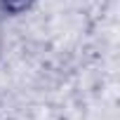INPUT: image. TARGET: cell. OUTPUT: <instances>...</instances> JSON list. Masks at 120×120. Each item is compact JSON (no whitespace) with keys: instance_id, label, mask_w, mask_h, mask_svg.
<instances>
[{"instance_id":"obj_2","label":"cell","mask_w":120,"mask_h":120,"mask_svg":"<svg viewBox=\"0 0 120 120\" xmlns=\"http://www.w3.org/2000/svg\"><path fill=\"white\" fill-rule=\"evenodd\" d=\"M5 52V26H3V17H0V56Z\"/></svg>"},{"instance_id":"obj_1","label":"cell","mask_w":120,"mask_h":120,"mask_svg":"<svg viewBox=\"0 0 120 120\" xmlns=\"http://www.w3.org/2000/svg\"><path fill=\"white\" fill-rule=\"evenodd\" d=\"M38 0H0V14L5 17H21L33 10Z\"/></svg>"}]
</instances>
